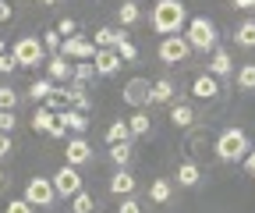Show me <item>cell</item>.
I'll use <instances>...</instances> for the list:
<instances>
[{
    "label": "cell",
    "mask_w": 255,
    "mask_h": 213,
    "mask_svg": "<svg viewBox=\"0 0 255 213\" xmlns=\"http://www.w3.org/2000/svg\"><path fill=\"white\" fill-rule=\"evenodd\" d=\"M184 14H188V7L181 0H156V7L149 11V25L159 36H177L184 28Z\"/></svg>",
    "instance_id": "cell-1"
},
{
    "label": "cell",
    "mask_w": 255,
    "mask_h": 213,
    "mask_svg": "<svg viewBox=\"0 0 255 213\" xmlns=\"http://www.w3.org/2000/svg\"><path fill=\"white\" fill-rule=\"evenodd\" d=\"M248 149H252V142L241 128H223L220 139H216V157L223 164H241L248 157Z\"/></svg>",
    "instance_id": "cell-2"
},
{
    "label": "cell",
    "mask_w": 255,
    "mask_h": 213,
    "mask_svg": "<svg viewBox=\"0 0 255 213\" xmlns=\"http://www.w3.org/2000/svg\"><path fill=\"white\" fill-rule=\"evenodd\" d=\"M184 39H188V46L191 50H199V53H213L216 50V25H213V18H191L188 21V32H184Z\"/></svg>",
    "instance_id": "cell-3"
},
{
    "label": "cell",
    "mask_w": 255,
    "mask_h": 213,
    "mask_svg": "<svg viewBox=\"0 0 255 213\" xmlns=\"http://www.w3.org/2000/svg\"><path fill=\"white\" fill-rule=\"evenodd\" d=\"M7 53L14 57L18 68H36V64H43V60H46V50H43V43H39L36 36H21Z\"/></svg>",
    "instance_id": "cell-4"
},
{
    "label": "cell",
    "mask_w": 255,
    "mask_h": 213,
    "mask_svg": "<svg viewBox=\"0 0 255 213\" xmlns=\"http://www.w3.org/2000/svg\"><path fill=\"white\" fill-rule=\"evenodd\" d=\"M32 210H46L57 203V192L50 185V178H28V185H25V196H21Z\"/></svg>",
    "instance_id": "cell-5"
},
{
    "label": "cell",
    "mask_w": 255,
    "mask_h": 213,
    "mask_svg": "<svg viewBox=\"0 0 255 213\" xmlns=\"http://www.w3.org/2000/svg\"><path fill=\"white\" fill-rule=\"evenodd\" d=\"M191 53L188 39L184 36H163V43L156 46V57H159V64H184Z\"/></svg>",
    "instance_id": "cell-6"
},
{
    "label": "cell",
    "mask_w": 255,
    "mask_h": 213,
    "mask_svg": "<svg viewBox=\"0 0 255 213\" xmlns=\"http://www.w3.org/2000/svg\"><path fill=\"white\" fill-rule=\"evenodd\" d=\"M50 185H53L57 199H71V196L82 192V174H78V167H68V164H64V167L50 178Z\"/></svg>",
    "instance_id": "cell-7"
},
{
    "label": "cell",
    "mask_w": 255,
    "mask_h": 213,
    "mask_svg": "<svg viewBox=\"0 0 255 213\" xmlns=\"http://www.w3.org/2000/svg\"><path fill=\"white\" fill-rule=\"evenodd\" d=\"M149 93H152V82H149V78H131V82L121 89L124 103L135 107V110H145V107H149Z\"/></svg>",
    "instance_id": "cell-8"
},
{
    "label": "cell",
    "mask_w": 255,
    "mask_h": 213,
    "mask_svg": "<svg viewBox=\"0 0 255 213\" xmlns=\"http://www.w3.org/2000/svg\"><path fill=\"white\" fill-rule=\"evenodd\" d=\"M60 57H68L71 64H75V60H92L96 57V43L85 39V36H71V39L60 43Z\"/></svg>",
    "instance_id": "cell-9"
},
{
    "label": "cell",
    "mask_w": 255,
    "mask_h": 213,
    "mask_svg": "<svg viewBox=\"0 0 255 213\" xmlns=\"http://www.w3.org/2000/svg\"><path fill=\"white\" fill-rule=\"evenodd\" d=\"M64 157H68V167H85L92 160V146L82 135H71L68 146H64Z\"/></svg>",
    "instance_id": "cell-10"
},
{
    "label": "cell",
    "mask_w": 255,
    "mask_h": 213,
    "mask_svg": "<svg viewBox=\"0 0 255 213\" xmlns=\"http://www.w3.org/2000/svg\"><path fill=\"white\" fill-rule=\"evenodd\" d=\"M121 64H124V60L117 57V50H96V57H92V68H96V75H100V78L117 75Z\"/></svg>",
    "instance_id": "cell-11"
},
{
    "label": "cell",
    "mask_w": 255,
    "mask_h": 213,
    "mask_svg": "<svg viewBox=\"0 0 255 213\" xmlns=\"http://www.w3.org/2000/svg\"><path fill=\"white\" fill-rule=\"evenodd\" d=\"M121 39H128V32H124V28H110V25H100V28H96V50H117V43Z\"/></svg>",
    "instance_id": "cell-12"
},
{
    "label": "cell",
    "mask_w": 255,
    "mask_h": 213,
    "mask_svg": "<svg viewBox=\"0 0 255 213\" xmlns=\"http://www.w3.org/2000/svg\"><path fill=\"white\" fill-rule=\"evenodd\" d=\"M46 78L50 82H71V60L60 57V53L46 57Z\"/></svg>",
    "instance_id": "cell-13"
},
{
    "label": "cell",
    "mask_w": 255,
    "mask_h": 213,
    "mask_svg": "<svg viewBox=\"0 0 255 213\" xmlns=\"http://www.w3.org/2000/svg\"><path fill=\"white\" fill-rule=\"evenodd\" d=\"M209 75L220 82V78H227V75H234V60H231V53L227 50H213V60H209Z\"/></svg>",
    "instance_id": "cell-14"
},
{
    "label": "cell",
    "mask_w": 255,
    "mask_h": 213,
    "mask_svg": "<svg viewBox=\"0 0 255 213\" xmlns=\"http://www.w3.org/2000/svg\"><path fill=\"white\" fill-rule=\"evenodd\" d=\"M57 121H60L68 132H75V135H82V132L89 128V117H85L82 110H71V107H64V110L57 114Z\"/></svg>",
    "instance_id": "cell-15"
},
{
    "label": "cell",
    "mask_w": 255,
    "mask_h": 213,
    "mask_svg": "<svg viewBox=\"0 0 255 213\" xmlns=\"http://www.w3.org/2000/svg\"><path fill=\"white\" fill-rule=\"evenodd\" d=\"M191 93H195L199 100H216V96H220V82L206 71V75H199L195 82H191Z\"/></svg>",
    "instance_id": "cell-16"
},
{
    "label": "cell",
    "mask_w": 255,
    "mask_h": 213,
    "mask_svg": "<svg viewBox=\"0 0 255 213\" xmlns=\"http://www.w3.org/2000/svg\"><path fill=\"white\" fill-rule=\"evenodd\" d=\"M199 181H202V171H199L195 160H184V164L177 167V185H181V189H195Z\"/></svg>",
    "instance_id": "cell-17"
},
{
    "label": "cell",
    "mask_w": 255,
    "mask_h": 213,
    "mask_svg": "<svg viewBox=\"0 0 255 213\" xmlns=\"http://www.w3.org/2000/svg\"><path fill=\"white\" fill-rule=\"evenodd\" d=\"M110 192H114V196H121V199H128V196L135 192V178H131V174H128V171L121 167V171L110 178Z\"/></svg>",
    "instance_id": "cell-18"
},
{
    "label": "cell",
    "mask_w": 255,
    "mask_h": 213,
    "mask_svg": "<svg viewBox=\"0 0 255 213\" xmlns=\"http://www.w3.org/2000/svg\"><path fill=\"white\" fill-rule=\"evenodd\" d=\"M149 128H152V117H149L145 110H135L131 117H128V132H131V139H142V135H149Z\"/></svg>",
    "instance_id": "cell-19"
},
{
    "label": "cell",
    "mask_w": 255,
    "mask_h": 213,
    "mask_svg": "<svg viewBox=\"0 0 255 213\" xmlns=\"http://www.w3.org/2000/svg\"><path fill=\"white\" fill-rule=\"evenodd\" d=\"M117 21L128 28V25H138L142 21V7L135 4V0H124V4L117 7Z\"/></svg>",
    "instance_id": "cell-20"
},
{
    "label": "cell",
    "mask_w": 255,
    "mask_h": 213,
    "mask_svg": "<svg viewBox=\"0 0 255 213\" xmlns=\"http://www.w3.org/2000/svg\"><path fill=\"white\" fill-rule=\"evenodd\" d=\"M170 121L177 128H191L195 125V110H191L188 103H170Z\"/></svg>",
    "instance_id": "cell-21"
},
{
    "label": "cell",
    "mask_w": 255,
    "mask_h": 213,
    "mask_svg": "<svg viewBox=\"0 0 255 213\" xmlns=\"http://www.w3.org/2000/svg\"><path fill=\"white\" fill-rule=\"evenodd\" d=\"M170 100H174V82H170V78H159V82H152L149 103H170Z\"/></svg>",
    "instance_id": "cell-22"
},
{
    "label": "cell",
    "mask_w": 255,
    "mask_h": 213,
    "mask_svg": "<svg viewBox=\"0 0 255 213\" xmlns=\"http://www.w3.org/2000/svg\"><path fill=\"white\" fill-rule=\"evenodd\" d=\"M170 196H174V189H170V181H167V178H156L152 185H149V199H152L156 206L170 203Z\"/></svg>",
    "instance_id": "cell-23"
},
{
    "label": "cell",
    "mask_w": 255,
    "mask_h": 213,
    "mask_svg": "<svg viewBox=\"0 0 255 213\" xmlns=\"http://www.w3.org/2000/svg\"><path fill=\"white\" fill-rule=\"evenodd\" d=\"M234 43H238V46H245V50H255V21H252V18L238 25V32H234Z\"/></svg>",
    "instance_id": "cell-24"
},
{
    "label": "cell",
    "mask_w": 255,
    "mask_h": 213,
    "mask_svg": "<svg viewBox=\"0 0 255 213\" xmlns=\"http://www.w3.org/2000/svg\"><path fill=\"white\" fill-rule=\"evenodd\" d=\"M234 78H238V89H241V93H255V64H241V68L234 71Z\"/></svg>",
    "instance_id": "cell-25"
},
{
    "label": "cell",
    "mask_w": 255,
    "mask_h": 213,
    "mask_svg": "<svg viewBox=\"0 0 255 213\" xmlns=\"http://www.w3.org/2000/svg\"><path fill=\"white\" fill-rule=\"evenodd\" d=\"M107 142L117 146V142H131V132H128V121H114L107 128Z\"/></svg>",
    "instance_id": "cell-26"
},
{
    "label": "cell",
    "mask_w": 255,
    "mask_h": 213,
    "mask_svg": "<svg viewBox=\"0 0 255 213\" xmlns=\"http://www.w3.org/2000/svg\"><path fill=\"white\" fill-rule=\"evenodd\" d=\"M53 89H57V85H53L50 78H36V82H32V85H28V96H32V100H36V103H43V100H46V96L53 93Z\"/></svg>",
    "instance_id": "cell-27"
},
{
    "label": "cell",
    "mask_w": 255,
    "mask_h": 213,
    "mask_svg": "<svg viewBox=\"0 0 255 213\" xmlns=\"http://www.w3.org/2000/svg\"><path fill=\"white\" fill-rule=\"evenodd\" d=\"M131 153H135V146H131V142H117V146H110V160H114L117 167H128Z\"/></svg>",
    "instance_id": "cell-28"
},
{
    "label": "cell",
    "mask_w": 255,
    "mask_h": 213,
    "mask_svg": "<svg viewBox=\"0 0 255 213\" xmlns=\"http://www.w3.org/2000/svg\"><path fill=\"white\" fill-rule=\"evenodd\" d=\"M89 78H96V68H92V60H75L71 64V82H89Z\"/></svg>",
    "instance_id": "cell-29"
},
{
    "label": "cell",
    "mask_w": 255,
    "mask_h": 213,
    "mask_svg": "<svg viewBox=\"0 0 255 213\" xmlns=\"http://www.w3.org/2000/svg\"><path fill=\"white\" fill-rule=\"evenodd\" d=\"M53 117H57V114H50L46 107H39L36 114H32V132H39V135H43V132H50V125H53Z\"/></svg>",
    "instance_id": "cell-30"
},
{
    "label": "cell",
    "mask_w": 255,
    "mask_h": 213,
    "mask_svg": "<svg viewBox=\"0 0 255 213\" xmlns=\"http://www.w3.org/2000/svg\"><path fill=\"white\" fill-rule=\"evenodd\" d=\"M71 210H75V213H92V210H96V199L82 189L78 196H71Z\"/></svg>",
    "instance_id": "cell-31"
},
{
    "label": "cell",
    "mask_w": 255,
    "mask_h": 213,
    "mask_svg": "<svg viewBox=\"0 0 255 213\" xmlns=\"http://www.w3.org/2000/svg\"><path fill=\"white\" fill-rule=\"evenodd\" d=\"M0 110H18V93H14V89L11 85H0Z\"/></svg>",
    "instance_id": "cell-32"
},
{
    "label": "cell",
    "mask_w": 255,
    "mask_h": 213,
    "mask_svg": "<svg viewBox=\"0 0 255 213\" xmlns=\"http://www.w3.org/2000/svg\"><path fill=\"white\" fill-rule=\"evenodd\" d=\"M60 43H64V39H60V32H57V28L43 32V50H46L50 57H53V53H60Z\"/></svg>",
    "instance_id": "cell-33"
},
{
    "label": "cell",
    "mask_w": 255,
    "mask_h": 213,
    "mask_svg": "<svg viewBox=\"0 0 255 213\" xmlns=\"http://www.w3.org/2000/svg\"><path fill=\"white\" fill-rule=\"evenodd\" d=\"M43 107H46L50 114H60V110L68 107V103H64V96H60V89H53V93H50V96L43 100Z\"/></svg>",
    "instance_id": "cell-34"
},
{
    "label": "cell",
    "mask_w": 255,
    "mask_h": 213,
    "mask_svg": "<svg viewBox=\"0 0 255 213\" xmlns=\"http://www.w3.org/2000/svg\"><path fill=\"white\" fill-rule=\"evenodd\" d=\"M117 57H121V60H135V57H138V46H135L131 39H121V43H117Z\"/></svg>",
    "instance_id": "cell-35"
},
{
    "label": "cell",
    "mask_w": 255,
    "mask_h": 213,
    "mask_svg": "<svg viewBox=\"0 0 255 213\" xmlns=\"http://www.w3.org/2000/svg\"><path fill=\"white\" fill-rule=\"evenodd\" d=\"M57 32H60V39H71V36L78 32V25H75V18H60V21H57Z\"/></svg>",
    "instance_id": "cell-36"
},
{
    "label": "cell",
    "mask_w": 255,
    "mask_h": 213,
    "mask_svg": "<svg viewBox=\"0 0 255 213\" xmlns=\"http://www.w3.org/2000/svg\"><path fill=\"white\" fill-rule=\"evenodd\" d=\"M14 125H18L14 114H11V110H0V132H4V135H14Z\"/></svg>",
    "instance_id": "cell-37"
},
{
    "label": "cell",
    "mask_w": 255,
    "mask_h": 213,
    "mask_svg": "<svg viewBox=\"0 0 255 213\" xmlns=\"http://www.w3.org/2000/svg\"><path fill=\"white\" fill-rule=\"evenodd\" d=\"M7 213H36V210H32L25 199H11V203H7Z\"/></svg>",
    "instance_id": "cell-38"
},
{
    "label": "cell",
    "mask_w": 255,
    "mask_h": 213,
    "mask_svg": "<svg viewBox=\"0 0 255 213\" xmlns=\"http://www.w3.org/2000/svg\"><path fill=\"white\" fill-rule=\"evenodd\" d=\"M117 213H142V206L131 199V196H128V199H121V206H117Z\"/></svg>",
    "instance_id": "cell-39"
},
{
    "label": "cell",
    "mask_w": 255,
    "mask_h": 213,
    "mask_svg": "<svg viewBox=\"0 0 255 213\" xmlns=\"http://www.w3.org/2000/svg\"><path fill=\"white\" fill-rule=\"evenodd\" d=\"M14 68H18V64H14V57H11V53H0V71H4V75H11Z\"/></svg>",
    "instance_id": "cell-40"
},
{
    "label": "cell",
    "mask_w": 255,
    "mask_h": 213,
    "mask_svg": "<svg viewBox=\"0 0 255 213\" xmlns=\"http://www.w3.org/2000/svg\"><path fill=\"white\" fill-rule=\"evenodd\" d=\"M11 149H14V142H11V135H4V132H0V160H4V157L11 153Z\"/></svg>",
    "instance_id": "cell-41"
},
{
    "label": "cell",
    "mask_w": 255,
    "mask_h": 213,
    "mask_svg": "<svg viewBox=\"0 0 255 213\" xmlns=\"http://www.w3.org/2000/svg\"><path fill=\"white\" fill-rule=\"evenodd\" d=\"M46 135H53V139H64V135H68V128H64L60 121L53 117V125H50V132H46Z\"/></svg>",
    "instance_id": "cell-42"
},
{
    "label": "cell",
    "mask_w": 255,
    "mask_h": 213,
    "mask_svg": "<svg viewBox=\"0 0 255 213\" xmlns=\"http://www.w3.org/2000/svg\"><path fill=\"white\" fill-rule=\"evenodd\" d=\"M241 167H245V171H248V174L255 178V149H248V157L241 160Z\"/></svg>",
    "instance_id": "cell-43"
},
{
    "label": "cell",
    "mask_w": 255,
    "mask_h": 213,
    "mask_svg": "<svg viewBox=\"0 0 255 213\" xmlns=\"http://www.w3.org/2000/svg\"><path fill=\"white\" fill-rule=\"evenodd\" d=\"M0 21H11V4L7 0H0Z\"/></svg>",
    "instance_id": "cell-44"
},
{
    "label": "cell",
    "mask_w": 255,
    "mask_h": 213,
    "mask_svg": "<svg viewBox=\"0 0 255 213\" xmlns=\"http://www.w3.org/2000/svg\"><path fill=\"white\" fill-rule=\"evenodd\" d=\"M234 7H248L252 11V0H234Z\"/></svg>",
    "instance_id": "cell-45"
},
{
    "label": "cell",
    "mask_w": 255,
    "mask_h": 213,
    "mask_svg": "<svg viewBox=\"0 0 255 213\" xmlns=\"http://www.w3.org/2000/svg\"><path fill=\"white\" fill-rule=\"evenodd\" d=\"M4 178H7V174H4V167H0V189H4Z\"/></svg>",
    "instance_id": "cell-46"
},
{
    "label": "cell",
    "mask_w": 255,
    "mask_h": 213,
    "mask_svg": "<svg viewBox=\"0 0 255 213\" xmlns=\"http://www.w3.org/2000/svg\"><path fill=\"white\" fill-rule=\"evenodd\" d=\"M0 53H7V46H4V39H0Z\"/></svg>",
    "instance_id": "cell-47"
},
{
    "label": "cell",
    "mask_w": 255,
    "mask_h": 213,
    "mask_svg": "<svg viewBox=\"0 0 255 213\" xmlns=\"http://www.w3.org/2000/svg\"><path fill=\"white\" fill-rule=\"evenodd\" d=\"M43 4H57V0H43Z\"/></svg>",
    "instance_id": "cell-48"
},
{
    "label": "cell",
    "mask_w": 255,
    "mask_h": 213,
    "mask_svg": "<svg viewBox=\"0 0 255 213\" xmlns=\"http://www.w3.org/2000/svg\"><path fill=\"white\" fill-rule=\"evenodd\" d=\"M252 11H255V0H252Z\"/></svg>",
    "instance_id": "cell-49"
}]
</instances>
